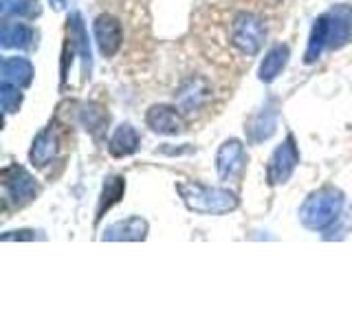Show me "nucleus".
I'll return each instance as SVG.
<instances>
[{
	"label": "nucleus",
	"instance_id": "1",
	"mask_svg": "<svg viewBox=\"0 0 352 330\" xmlns=\"http://www.w3.org/2000/svg\"><path fill=\"white\" fill-rule=\"evenodd\" d=\"M352 36V7L350 5H335L326 14H322L311 29L308 36V47L304 53V62L313 64L319 60L324 49H341Z\"/></svg>",
	"mask_w": 352,
	"mask_h": 330
},
{
	"label": "nucleus",
	"instance_id": "2",
	"mask_svg": "<svg viewBox=\"0 0 352 330\" xmlns=\"http://www.w3.org/2000/svg\"><path fill=\"white\" fill-rule=\"evenodd\" d=\"M176 192L181 194L185 207L194 214H229L238 209V196L223 187H209L194 181H181L176 183Z\"/></svg>",
	"mask_w": 352,
	"mask_h": 330
},
{
	"label": "nucleus",
	"instance_id": "3",
	"mask_svg": "<svg viewBox=\"0 0 352 330\" xmlns=\"http://www.w3.org/2000/svg\"><path fill=\"white\" fill-rule=\"evenodd\" d=\"M341 209H344V194L335 187H324L304 201L300 207V220L306 229L324 231L339 218Z\"/></svg>",
	"mask_w": 352,
	"mask_h": 330
},
{
	"label": "nucleus",
	"instance_id": "4",
	"mask_svg": "<svg viewBox=\"0 0 352 330\" xmlns=\"http://www.w3.org/2000/svg\"><path fill=\"white\" fill-rule=\"evenodd\" d=\"M264 38H267V25L256 14H238L231 25V42L245 55L260 53Z\"/></svg>",
	"mask_w": 352,
	"mask_h": 330
},
{
	"label": "nucleus",
	"instance_id": "5",
	"mask_svg": "<svg viewBox=\"0 0 352 330\" xmlns=\"http://www.w3.org/2000/svg\"><path fill=\"white\" fill-rule=\"evenodd\" d=\"M297 163H300V150L295 146V137L286 135V139L273 150L269 165H267V179L271 185H284L291 179Z\"/></svg>",
	"mask_w": 352,
	"mask_h": 330
},
{
	"label": "nucleus",
	"instance_id": "6",
	"mask_svg": "<svg viewBox=\"0 0 352 330\" xmlns=\"http://www.w3.org/2000/svg\"><path fill=\"white\" fill-rule=\"evenodd\" d=\"M3 185L7 190V196L16 205H27L38 196L36 179H33V176L18 163L7 165V168L3 170Z\"/></svg>",
	"mask_w": 352,
	"mask_h": 330
},
{
	"label": "nucleus",
	"instance_id": "7",
	"mask_svg": "<svg viewBox=\"0 0 352 330\" xmlns=\"http://www.w3.org/2000/svg\"><path fill=\"white\" fill-rule=\"evenodd\" d=\"M247 163V152L242 141L229 139L216 152V172L220 181H234Z\"/></svg>",
	"mask_w": 352,
	"mask_h": 330
},
{
	"label": "nucleus",
	"instance_id": "8",
	"mask_svg": "<svg viewBox=\"0 0 352 330\" xmlns=\"http://www.w3.org/2000/svg\"><path fill=\"white\" fill-rule=\"evenodd\" d=\"M93 31H95V42L99 47V53H102L104 58H113V55L121 49V40H124L119 20L104 14L95 20Z\"/></svg>",
	"mask_w": 352,
	"mask_h": 330
},
{
	"label": "nucleus",
	"instance_id": "9",
	"mask_svg": "<svg viewBox=\"0 0 352 330\" xmlns=\"http://www.w3.org/2000/svg\"><path fill=\"white\" fill-rule=\"evenodd\" d=\"M146 124L152 132H157V135H181L185 130V124H183V117L176 108L172 106H152L148 113H146Z\"/></svg>",
	"mask_w": 352,
	"mask_h": 330
},
{
	"label": "nucleus",
	"instance_id": "10",
	"mask_svg": "<svg viewBox=\"0 0 352 330\" xmlns=\"http://www.w3.org/2000/svg\"><path fill=\"white\" fill-rule=\"evenodd\" d=\"M69 40H71V49L82 58L84 77H91V69H93L91 42H88L86 25H84V18L80 11H73L69 16Z\"/></svg>",
	"mask_w": 352,
	"mask_h": 330
},
{
	"label": "nucleus",
	"instance_id": "11",
	"mask_svg": "<svg viewBox=\"0 0 352 330\" xmlns=\"http://www.w3.org/2000/svg\"><path fill=\"white\" fill-rule=\"evenodd\" d=\"M209 97H212V91H209L207 82L201 80V77H194V80H187L176 91V104L181 106L183 113H194V110L205 106Z\"/></svg>",
	"mask_w": 352,
	"mask_h": 330
},
{
	"label": "nucleus",
	"instance_id": "12",
	"mask_svg": "<svg viewBox=\"0 0 352 330\" xmlns=\"http://www.w3.org/2000/svg\"><path fill=\"white\" fill-rule=\"evenodd\" d=\"M148 236V223L141 216H130L126 220H119V223L110 225L104 231V240L110 242H119V240H146Z\"/></svg>",
	"mask_w": 352,
	"mask_h": 330
},
{
	"label": "nucleus",
	"instance_id": "13",
	"mask_svg": "<svg viewBox=\"0 0 352 330\" xmlns=\"http://www.w3.org/2000/svg\"><path fill=\"white\" fill-rule=\"evenodd\" d=\"M58 152V139H55L53 128H44L40 135L33 139V146L29 152V159L36 168H47Z\"/></svg>",
	"mask_w": 352,
	"mask_h": 330
},
{
	"label": "nucleus",
	"instance_id": "14",
	"mask_svg": "<svg viewBox=\"0 0 352 330\" xmlns=\"http://www.w3.org/2000/svg\"><path fill=\"white\" fill-rule=\"evenodd\" d=\"M289 55H291V51H289L286 44H275V47L267 55H264V60L260 64V71H258L260 82L271 84L275 77L284 71L286 62H289Z\"/></svg>",
	"mask_w": 352,
	"mask_h": 330
},
{
	"label": "nucleus",
	"instance_id": "15",
	"mask_svg": "<svg viewBox=\"0 0 352 330\" xmlns=\"http://www.w3.org/2000/svg\"><path fill=\"white\" fill-rule=\"evenodd\" d=\"M0 73H3V82L16 84L20 88H27L33 82V64L27 58H5Z\"/></svg>",
	"mask_w": 352,
	"mask_h": 330
},
{
	"label": "nucleus",
	"instance_id": "16",
	"mask_svg": "<svg viewBox=\"0 0 352 330\" xmlns=\"http://www.w3.org/2000/svg\"><path fill=\"white\" fill-rule=\"evenodd\" d=\"M275 126H278V110L273 106H267L251 119V124L247 126V137L251 143H260L273 135Z\"/></svg>",
	"mask_w": 352,
	"mask_h": 330
},
{
	"label": "nucleus",
	"instance_id": "17",
	"mask_svg": "<svg viewBox=\"0 0 352 330\" xmlns=\"http://www.w3.org/2000/svg\"><path fill=\"white\" fill-rule=\"evenodd\" d=\"M108 150L117 159H124V157H130V154H135L139 150V132L130 124L119 126L115 130V135L110 137Z\"/></svg>",
	"mask_w": 352,
	"mask_h": 330
},
{
	"label": "nucleus",
	"instance_id": "18",
	"mask_svg": "<svg viewBox=\"0 0 352 330\" xmlns=\"http://www.w3.org/2000/svg\"><path fill=\"white\" fill-rule=\"evenodd\" d=\"M36 33L25 22H5L0 31V44L5 49H29Z\"/></svg>",
	"mask_w": 352,
	"mask_h": 330
},
{
	"label": "nucleus",
	"instance_id": "19",
	"mask_svg": "<svg viewBox=\"0 0 352 330\" xmlns=\"http://www.w3.org/2000/svg\"><path fill=\"white\" fill-rule=\"evenodd\" d=\"M124 192H126V179H124V176H119V174L108 176L106 183H104L102 196H99V203H97L95 223H99L108 209L113 207V205H117L121 198H124Z\"/></svg>",
	"mask_w": 352,
	"mask_h": 330
},
{
	"label": "nucleus",
	"instance_id": "20",
	"mask_svg": "<svg viewBox=\"0 0 352 330\" xmlns=\"http://www.w3.org/2000/svg\"><path fill=\"white\" fill-rule=\"evenodd\" d=\"M0 11L5 18H36L40 16V0H0Z\"/></svg>",
	"mask_w": 352,
	"mask_h": 330
},
{
	"label": "nucleus",
	"instance_id": "21",
	"mask_svg": "<svg viewBox=\"0 0 352 330\" xmlns=\"http://www.w3.org/2000/svg\"><path fill=\"white\" fill-rule=\"evenodd\" d=\"M20 104H22V93H20V86H16V84H9V82H3V84H0V106H3L5 115L18 113Z\"/></svg>",
	"mask_w": 352,
	"mask_h": 330
},
{
	"label": "nucleus",
	"instance_id": "22",
	"mask_svg": "<svg viewBox=\"0 0 352 330\" xmlns=\"http://www.w3.org/2000/svg\"><path fill=\"white\" fill-rule=\"evenodd\" d=\"M33 231L29 229H22V231H9V234L3 236V242H9V240H33Z\"/></svg>",
	"mask_w": 352,
	"mask_h": 330
},
{
	"label": "nucleus",
	"instance_id": "23",
	"mask_svg": "<svg viewBox=\"0 0 352 330\" xmlns=\"http://www.w3.org/2000/svg\"><path fill=\"white\" fill-rule=\"evenodd\" d=\"M49 3H51V7H53L55 11H60V9L66 7V0H49Z\"/></svg>",
	"mask_w": 352,
	"mask_h": 330
}]
</instances>
